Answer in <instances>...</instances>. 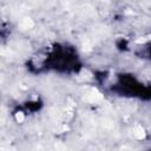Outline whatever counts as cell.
<instances>
[{
  "mask_svg": "<svg viewBox=\"0 0 151 151\" xmlns=\"http://www.w3.org/2000/svg\"><path fill=\"white\" fill-rule=\"evenodd\" d=\"M84 99H85L86 101H90V103H96V101H98V100H101V99H103V96H101L99 92H97L96 90H91V92L87 93V94L84 97Z\"/></svg>",
  "mask_w": 151,
  "mask_h": 151,
  "instance_id": "1",
  "label": "cell"
},
{
  "mask_svg": "<svg viewBox=\"0 0 151 151\" xmlns=\"http://www.w3.org/2000/svg\"><path fill=\"white\" fill-rule=\"evenodd\" d=\"M19 26H20L21 29H29L34 26V21L31 18H24V19H21Z\"/></svg>",
  "mask_w": 151,
  "mask_h": 151,
  "instance_id": "2",
  "label": "cell"
},
{
  "mask_svg": "<svg viewBox=\"0 0 151 151\" xmlns=\"http://www.w3.org/2000/svg\"><path fill=\"white\" fill-rule=\"evenodd\" d=\"M133 134L137 139H144L145 138V130L140 125H136L133 129Z\"/></svg>",
  "mask_w": 151,
  "mask_h": 151,
  "instance_id": "3",
  "label": "cell"
},
{
  "mask_svg": "<svg viewBox=\"0 0 151 151\" xmlns=\"http://www.w3.org/2000/svg\"><path fill=\"white\" fill-rule=\"evenodd\" d=\"M24 119H25V116H24L22 112H17V113H15V120H17L18 123H22Z\"/></svg>",
  "mask_w": 151,
  "mask_h": 151,
  "instance_id": "4",
  "label": "cell"
}]
</instances>
